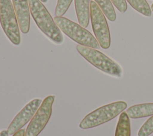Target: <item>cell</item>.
I'll list each match as a JSON object with an SVG mask.
<instances>
[{
	"mask_svg": "<svg viewBox=\"0 0 153 136\" xmlns=\"http://www.w3.org/2000/svg\"><path fill=\"white\" fill-rule=\"evenodd\" d=\"M31 15L41 31L51 41L61 44L63 36L60 29L40 0H28Z\"/></svg>",
	"mask_w": 153,
	"mask_h": 136,
	"instance_id": "cell-1",
	"label": "cell"
},
{
	"mask_svg": "<svg viewBox=\"0 0 153 136\" xmlns=\"http://www.w3.org/2000/svg\"><path fill=\"white\" fill-rule=\"evenodd\" d=\"M78 52L91 64L112 76L120 78L123 75L120 65L102 52L90 47L77 45Z\"/></svg>",
	"mask_w": 153,
	"mask_h": 136,
	"instance_id": "cell-2",
	"label": "cell"
},
{
	"mask_svg": "<svg viewBox=\"0 0 153 136\" xmlns=\"http://www.w3.org/2000/svg\"><path fill=\"white\" fill-rule=\"evenodd\" d=\"M127 106L125 101H118L101 106L87 115L80 122L79 127L88 129L106 123L120 115Z\"/></svg>",
	"mask_w": 153,
	"mask_h": 136,
	"instance_id": "cell-3",
	"label": "cell"
},
{
	"mask_svg": "<svg viewBox=\"0 0 153 136\" xmlns=\"http://www.w3.org/2000/svg\"><path fill=\"white\" fill-rule=\"evenodd\" d=\"M54 20L60 30L79 45L94 49L100 48L97 39L81 25L62 16H56Z\"/></svg>",
	"mask_w": 153,
	"mask_h": 136,
	"instance_id": "cell-4",
	"label": "cell"
},
{
	"mask_svg": "<svg viewBox=\"0 0 153 136\" xmlns=\"http://www.w3.org/2000/svg\"><path fill=\"white\" fill-rule=\"evenodd\" d=\"M0 23L6 36L14 45L20 44L17 18L11 0H0Z\"/></svg>",
	"mask_w": 153,
	"mask_h": 136,
	"instance_id": "cell-5",
	"label": "cell"
},
{
	"mask_svg": "<svg viewBox=\"0 0 153 136\" xmlns=\"http://www.w3.org/2000/svg\"><path fill=\"white\" fill-rule=\"evenodd\" d=\"M90 16L93 30L97 41L102 48L108 49L111 45L109 26L105 14L93 1H91L90 4Z\"/></svg>",
	"mask_w": 153,
	"mask_h": 136,
	"instance_id": "cell-6",
	"label": "cell"
},
{
	"mask_svg": "<svg viewBox=\"0 0 153 136\" xmlns=\"http://www.w3.org/2000/svg\"><path fill=\"white\" fill-rule=\"evenodd\" d=\"M54 95L45 97L28 124L25 136H38L45 127L52 112Z\"/></svg>",
	"mask_w": 153,
	"mask_h": 136,
	"instance_id": "cell-7",
	"label": "cell"
},
{
	"mask_svg": "<svg viewBox=\"0 0 153 136\" xmlns=\"http://www.w3.org/2000/svg\"><path fill=\"white\" fill-rule=\"evenodd\" d=\"M42 102L40 98H35L26 104L9 125L7 129L8 134L13 135L31 120Z\"/></svg>",
	"mask_w": 153,
	"mask_h": 136,
	"instance_id": "cell-8",
	"label": "cell"
},
{
	"mask_svg": "<svg viewBox=\"0 0 153 136\" xmlns=\"http://www.w3.org/2000/svg\"><path fill=\"white\" fill-rule=\"evenodd\" d=\"M19 27L23 33H28L30 28V13L28 0H12Z\"/></svg>",
	"mask_w": 153,
	"mask_h": 136,
	"instance_id": "cell-9",
	"label": "cell"
},
{
	"mask_svg": "<svg viewBox=\"0 0 153 136\" xmlns=\"http://www.w3.org/2000/svg\"><path fill=\"white\" fill-rule=\"evenodd\" d=\"M75 8L79 24L87 27L90 19V0H74Z\"/></svg>",
	"mask_w": 153,
	"mask_h": 136,
	"instance_id": "cell-10",
	"label": "cell"
},
{
	"mask_svg": "<svg viewBox=\"0 0 153 136\" xmlns=\"http://www.w3.org/2000/svg\"><path fill=\"white\" fill-rule=\"evenodd\" d=\"M129 118H141L153 115V103L136 104L130 107L126 112Z\"/></svg>",
	"mask_w": 153,
	"mask_h": 136,
	"instance_id": "cell-11",
	"label": "cell"
},
{
	"mask_svg": "<svg viewBox=\"0 0 153 136\" xmlns=\"http://www.w3.org/2000/svg\"><path fill=\"white\" fill-rule=\"evenodd\" d=\"M115 136H130V119L126 112H122L118 118Z\"/></svg>",
	"mask_w": 153,
	"mask_h": 136,
	"instance_id": "cell-12",
	"label": "cell"
},
{
	"mask_svg": "<svg viewBox=\"0 0 153 136\" xmlns=\"http://www.w3.org/2000/svg\"><path fill=\"white\" fill-rule=\"evenodd\" d=\"M105 16L111 21L116 20V13L111 0H94Z\"/></svg>",
	"mask_w": 153,
	"mask_h": 136,
	"instance_id": "cell-13",
	"label": "cell"
},
{
	"mask_svg": "<svg viewBox=\"0 0 153 136\" xmlns=\"http://www.w3.org/2000/svg\"><path fill=\"white\" fill-rule=\"evenodd\" d=\"M129 4L141 14L149 17L151 16V9L146 0H126Z\"/></svg>",
	"mask_w": 153,
	"mask_h": 136,
	"instance_id": "cell-14",
	"label": "cell"
},
{
	"mask_svg": "<svg viewBox=\"0 0 153 136\" xmlns=\"http://www.w3.org/2000/svg\"><path fill=\"white\" fill-rule=\"evenodd\" d=\"M153 132V115L142 125L139 129L138 136H149Z\"/></svg>",
	"mask_w": 153,
	"mask_h": 136,
	"instance_id": "cell-15",
	"label": "cell"
},
{
	"mask_svg": "<svg viewBox=\"0 0 153 136\" xmlns=\"http://www.w3.org/2000/svg\"><path fill=\"white\" fill-rule=\"evenodd\" d=\"M72 0H57L55 9V14L57 17H62L69 8Z\"/></svg>",
	"mask_w": 153,
	"mask_h": 136,
	"instance_id": "cell-16",
	"label": "cell"
},
{
	"mask_svg": "<svg viewBox=\"0 0 153 136\" xmlns=\"http://www.w3.org/2000/svg\"><path fill=\"white\" fill-rule=\"evenodd\" d=\"M117 10L122 13L126 12L127 8V5L126 0H111Z\"/></svg>",
	"mask_w": 153,
	"mask_h": 136,
	"instance_id": "cell-17",
	"label": "cell"
},
{
	"mask_svg": "<svg viewBox=\"0 0 153 136\" xmlns=\"http://www.w3.org/2000/svg\"><path fill=\"white\" fill-rule=\"evenodd\" d=\"M25 130L24 129H20L16 132H15L13 136H25Z\"/></svg>",
	"mask_w": 153,
	"mask_h": 136,
	"instance_id": "cell-18",
	"label": "cell"
},
{
	"mask_svg": "<svg viewBox=\"0 0 153 136\" xmlns=\"http://www.w3.org/2000/svg\"><path fill=\"white\" fill-rule=\"evenodd\" d=\"M8 132L7 130H3L0 132V136H8Z\"/></svg>",
	"mask_w": 153,
	"mask_h": 136,
	"instance_id": "cell-19",
	"label": "cell"
},
{
	"mask_svg": "<svg viewBox=\"0 0 153 136\" xmlns=\"http://www.w3.org/2000/svg\"><path fill=\"white\" fill-rule=\"evenodd\" d=\"M42 2H44V3H45V2H47V1L48 0H40Z\"/></svg>",
	"mask_w": 153,
	"mask_h": 136,
	"instance_id": "cell-20",
	"label": "cell"
},
{
	"mask_svg": "<svg viewBox=\"0 0 153 136\" xmlns=\"http://www.w3.org/2000/svg\"><path fill=\"white\" fill-rule=\"evenodd\" d=\"M151 11H153V4H152V5H151Z\"/></svg>",
	"mask_w": 153,
	"mask_h": 136,
	"instance_id": "cell-21",
	"label": "cell"
}]
</instances>
